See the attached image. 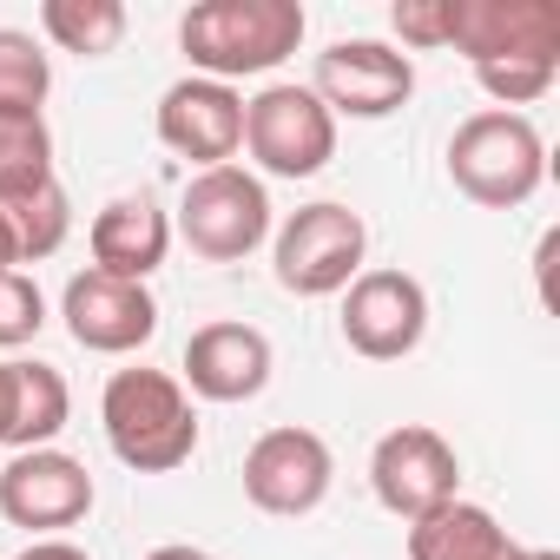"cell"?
I'll return each instance as SVG.
<instances>
[{
  "label": "cell",
  "instance_id": "1",
  "mask_svg": "<svg viewBox=\"0 0 560 560\" xmlns=\"http://www.w3.org/2000/svg\"><path fill=\"white\" fill-rule=\"evenodd\" d=\"M442 47H455L501 113L534 106L560 73L553 0H442Z\"/></svg>",
  "mask_w": 560,
  "mask_h": 560
},
{
  "label": "cell",
  "instance_id": "2",
  "mask_svg": "<svg viewBox=\"0 0 560 560\" xmlns=\"http://www.w3.org/2000/svg\"><path fill=\"white\" fill-rule=\"evenodd\" d=\"M311 14L298 0H198L178 21V47L198 80H257L304 47Z\"/></svg>",
  "mask_w": 560,
  "mask_h": 560
},
{
  "label": "cell",
  "instance_id": "3",
  "mask_svg": "<svg viewBox=\"0 0 560 560\" xmlns=\"http://www.w3.org/2000/svg\"><path fill=\"white\" fill-rule=\"evenodd\" d=\"M100 429L132 475H172L198 455V409L165 370H113L100 396Z\"/></svg>",
  "mask_w": 560,
  "mask_h": 560
},
{
  "label": "cell",
  "instance_id": "4",
  "mask_svg": "<svg viewBox=\"0 0 560 560\" xmlns=\"http://www.w3.org/2000/svg\"><path fill=\"white\" fill-rule=\"evenodd\" d=\"M448 178H455V191H462L468 205H481V211H514V205H527V198L540 191V178H547L540 126H534L527 113H501V106L462 119L455 139H448Z\"/></svg>",
  "mask_w": 560,
  "mask_h": 560
},
{
  "label": "cell",
  "instance_id": "5",
  "mask_svg": "<svg viewBox=\"0 0 560 560\" xmlns=\"http://www.w3.org/2000/svg\"><path fill=\"white\" fill-rule=\"evenodd\" d=\"M363 250H370V224L337 205L317 198L304 211H291L270 237V264H277V284L291 298H337L363 277Z\"/></svg>",
  "mask_w": 560,
  "mask_h": 560
},
{
  "label": "cell",
  "instance_id": "6",
  "mask_svg": "<svg viewBox=\"0 0 560 560\" xmlns=\"http://www.w3.org/2000/svg\"><path fill=\"white\" fill-rule=\"evenodd\" d=\"M178 237L205 264H244L270 237V191H264V178L244 172V165L191 172L185 198H178Z\"/></svg>",
  "mask_w": 560,
  "mask_h": 560
},
{
  "label": "cell",
  "instance_id": "7",
  "mask_svg": "<svg viewBox=\"0 0 560 560\" xmlns=\"http://www.w3.org/2000/svg\"><path fill=\"white\" fill-rule=\"evenodd\" d=\"M244 152L270 178H317L337 159V119L311 86L270 80L257 100H244Z\"/></svg>",
  "mask_w": 560,
  "mask_h": 560
},
{
  "label": "cell",
  "instance_id": "8",
  "mask_svg": "<svg viewBox=\"0 0 560 560\" xmlns=\"http://www.w3.org/2000/svg\"><path fill=\"white\" fill-rule=\"evenodd\" d=\"M337 455L317 429H264L244 455V501L277 521H304L330 501Z\"/></svg>",
  "mask_w": 560,
  "mask_h": 560
},
{
  "label": "cell",
  "instance_id": "9",
  "mask_svg": "<svg viewBox=\"0 0 560 560\" xmlns=\"http://www.w3.org/2000/svg\"><path fill=\"white\" fill-rule=\"evenodd\" d=\"M370 488L396 521H422V514L462 501V462H455L442 429L402 422L370 448Z\"/></svg>",
  "mask_w": 560,
  "mask_h": 560
},
{
  "label": "cell",
  "instance_id": "10",
  "mask_svg": "<svg viewBox=\"0 0 560 560\" xmlns=\"http://www.w3.org/2000/svg\"><path fill=\"white\" fill-rule=\"evenodd\" d=\"M0 514L27 534H40V540H60L67 527H80L93 514L86 462L67 455V448H21L0 468Z\"/></svg>",
  "mask_w": 560,
  "mask_h": 560
},
{
  "label": "cell",
  "instance_id": "11",
  "mask_svg": "<svg viewBox=\"0 0 560 560\" xmlns=\"http://www.w3.org/2000/svg\"><path fill=\"white\" fill-rule=\"evenodd\" d=\"M429 337V291L409 270H363L343 291V343L363 363H402Z\"/></svg>",
  "mask_w": 560,
  "mask_h": 560
},
{
  "label": "cell",
  "instance_id": "12",
  "mask_svg": "<svg viewBox=\"0 0 560 560\" xmlns=\"http://www.w3.org/2000/svg\"><path fill=\"white\" fill-rule=\"evenodd\" d=\"M311 93L330 106V119H389L409 106L416 93V67L409 54H396L389 40H337L317 54V73H311Z\"/></svg>",
  "mask_w": 560,
  "mask_h": 560
},
{
  "label": "cell",
  "instance_id": "13",
  "mask_svg": "<svg viewBox=\"0 0 560 560\" xmlns=\"http://www.w3.org/2000/svg\"><path fill=\"white\" fill-rule=\"evenodd\" d=\"M60 317H67V337L93 357H132L159 337V304L145 284H126V277H106V270H80L67 277L60 291Z\"/></svg>",
  "mask_w": 560,
  "mask_h": 560
},
{
  "label": "cell",
  "instance_id": "14",
  "mask_svg": "<svg viewBox=\"0 0 560 560\" xmlns=\"http://www.w3.org/2000/svg\"><path fill=\"white\" fill-rule=\"evenodd\" d=\"M159 145L191 159L198 172L231 165L237 145H244V100H237V86L198 80V73L172 80L165 100H159Z\"/></svg>",
  "mask_w": 560,
  "mask_h": 560
},
{
  "label": "cell",
  "instance_id": "15",
  "mask_svg": "<svg viewBox=\"0 0 560 560\" xmlns=\"http://www.w3.org/2000/svg\"><path fill=\"white\" fill-rule=\"evenodd\" d=\"M277 357H270V337L257 324H205L191 330L185 343V396H205V402H250L264 396Z\"/></svg>",
  "mask_w": 560,
  "mask_h": 560
},
{
  "label": "cell",
  "instance_id": "16",
  "mask_svg": "<svg viewBox=\"0 0 560 560\" xmlns=\"http://www.w3.org/2000/svg\"><path fill=\"white\" fill-rule=\"evenodd\" d=\"M86 237H93V270L126 277V284H145V277L165 264V250H172V218L139 191V198L100 205V218H93Z\"/></svg>",
  "mask_w": 560,
  "mask_h": 560
},
{
  "label": "cell",
  "instance_id": "17",
  "mask_svg": "<svg viewBox=\"0 0 560 560\" xmlns=\"http://www.w3.org/2000/svg\"><path fill=\"white\" fill-rule=\"evenodd\" d=\"M508 553H514L508 527L475 501H448L409 521V560H508Z\"/></svg>",
  "mask_w": 560,
  "mask_h": 560
},
{
  "label": "cell",
  "instance_id": "18",
  "mask_svg": "<svg viewBox=\"0 0 560 560\" xmlns=\"http://www.w3.org/2000/svg\"><path fill=\"white\" fill-rule=\"evenodd\" d=\"M0 224L14 231L21 264L54 257V250L67 244V231H73V205H67L60 172H54V178H40V185H27V191H8V198H0Z\"/></svg>",
  "mask_w": 560,
  "mask_h": 560
},
{
  "label": "cell",
  "instance_id": "19",
  "mask_svg": "<svg viewBox=\"0 0 560 560\" xmlns=\"http://www.w3.org/2000/svg\"><path fill=\"white\" fill-rule=\"evenodd\" d=\"M40 34L60 54L106 60L126 40V8H119V0H47V8H40Z\"/></svg>",
  "mask_w": 560,
  "mask_h": 560
},
{
  "label": "cell",
  "instance_id": "20",
  "mask_svg": "<svg viewBox=\"0 0 560 560\" xmlns=\"http://www.w3.org/2000/svg\"><path fill=\"white\" fill-rule=\"evenodd\" d=\"M54 93V60L34 34L21 27H0V113L8 119H40Z\"/></svg>",
  "mask_w": 560,
  "mask_h": 560
},
{
  "label": "cell",
  "instance_id": "21",
  "mask_svg": "<svg viewBox=\"0 0 560 560\" xmlns=\"http://www.w3.org/2000/svg\"><path fill=\"white\" fill-rule=\"evenodd\" d=\"M73 416V389L54 363H21V416H14V455L21 448H54V435Z\"/></svg>",
  "mask_w": 560,
  "mask_h": 560
},
{
  "label": "cell",
  "instance_id": "22",
  "mask_svg": "<svg viewBox=\"0 0 560 560\" xmlns=\"http://www.w3.org/2000/svg\"><path fill=\"white\" fill-rule=\"evenodd\" d=\"M54 178V132L47 119H8L0 113V198Z\"/></svg>",
  "mask_w": 560,
  "mask_h": 560
},
{
  "label": "cell",
  "instance_id": "23",
  "mask_svg": "<svg viewBox=\"0 0 560 560\" xmlns=\"http://www.w3.org/2000/svg\"><path fill=\"white\" fill-rule=\"evenodd\" d=\"M47 324V298L27 270H0V350H21L34 343Z\"/></svg>",
  "mask_w": 560,
  "mask_h": 560
},
{
  "label": "cell",
  "instance_id": "24",
  "mask_svg": "<svg viewBox=\"0 0 560 560\" xmlns=\"http://www.w3.org/2000/svg\"><path fill=\"white\" fill-rule=\"evenodd\" d=\"M389 27L402 47H442V0H396Z\"/></svg>",
  "mask_w": 560,
  "mask_h": 560
},
{
  "label": "cell",
  "instance_id": "25",
  "mask_svg": "<svg viewBox=\"0 0 560 560\" xmlns=\"http://www.w3.org/2000/svg\"><path fill=\"white\" fill-rule=\"evenodd\" d=\"M14 416H21V363L0 357V448L14 442Z\"/></svg>",
  "mask_w": 560,
  "mask_h": 560
},
{
  "label": "cell",
  "instance_id": "26",
  "mask_svg": "<svg viewBox=\"0 0 560 560\" xmlns=\"http://www.w3.org/2000/svg\"><path fill=\"white\" fill-rule=\"evenodd\" d=\"M14 560H93V553H86L80 540H67V534H60V540H34V547H21Z\"/></svg>",
  "mask_w": 560,
  "mask_h": 560
},
{
  "label": "cell",
  "instance_id": "27",
  "mask_svg": "<svg viewBox=\"0 0 560 560\" xmlns=\"http://www.w3.org/2000/svg\"><path fill=\"white\" fill-rule=\"evenodd\" d=\"M145 560H211V553L205 547H152Z\"/></svg>",
  "mask_w": 560,
  "mask_h": 560
},
{
  "label": "cell",
  "instance_id": "28",
  "mask_svg": "<svg viewBox=\"0 0 560 560\" xmlns=\"http://www.w3.org/2000/svg\"><path fill=\"white\" fill-rule=\"evenodd\" d=\"M0 270H21V250H14V231L0 224Z\"/></svg>",
  "mask_w": 560,
  "mask_h": 560
},
{
  "label": "cell",
  "instance_id": "29",
  "mask_svg": "<svg viewBox=\"0 0 560 560\" xmlns=\"http://www.w3.org/2000/svg\"><path fill=\"white\" fill-rule=\"evenodd\" d=\"M508 560H560V553H553V547H521V540H514V553H508Z\"/></svg>",
  "mask_w": 560,
  "mask_h": 560
}]
</instances>
